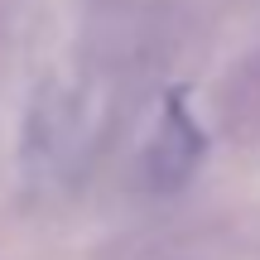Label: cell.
I'll return each mask as SVG.
<instances>
[{
  "mask_svg": "<svg viewBox=\"0 0 260 260\" xmlns=\"http://www.w3.org/2000/svg\"><path fill=\"white\" fill-rule=\"evenodd\" d=\"M82 149V111H77L73 92L58 82H39L29 96L24 125H19V174L34 188H53L58 174L77 159Z\"/></svg>",
  "mask_w": 260,
  "mask_h": 260,
  "instance_id": "6da1fadb",
  "label": "cell"
},
{
  "mask_svg": "<svg viewBox=\"0 0 260 260\" xmlns=\"http://www.w3.org/2000/svg\"><path fill=\"white\" fill-rule=\"evenodd\" d=\"M203 130L188 116V96L174 92L164 102V116H159L154 140L145 145V154L135 159V178L145 193H178V188L193 178L198 159H203Z\"/></svg>",
  "mask_w": 260,
  "mask_h": 260,
  "instance_id": "7a4b0ae2",
  "label": "cell"
}]
</instances>
